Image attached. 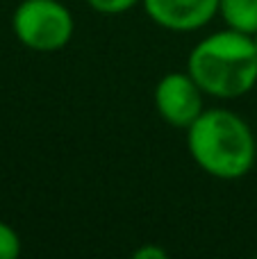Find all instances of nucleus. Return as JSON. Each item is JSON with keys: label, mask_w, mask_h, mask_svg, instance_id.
<instances>
[{"label": "nucleus", "mask_w": 257, "mask_h": 259, "mask_svg": "<svg viewBox=\"0 0 257 259\" xmlns=\"http://www.w3.org/2000/svg\"><path fill=\"white\" fill-rule=\"evenodd\" d=\"M253 41H255V48H257V32H255V34H253Z\"/></svg>", "instance_id": "10"}, {"label": "nucleus", "mask_w": 257, "mask_h": 259, "mask_svg": "<svg viewBox=\"0 0 257 259\" xmlns=\"http://www.w3.org/2000/svg\"><path fill=\"white\" fill-rule=\"evenodd\" d=\"M189 75L203 94L214 98H239L257 82V48L250 34L237 30L214 32L189 55Z\"/></svg>", "instance_id": "2"}, {"label": "nucleus", "mask_w": 257, "mask_h": 259, "mask_svg": "<svg viewBox=\"0 0 257 259\" xmlns=\"http://www.w3.org/2000/svg\"><path fill=\"white\" fill-rule=\"evenodd\" d=\"M87 3H89L91 9H96L100 14H123L141 0H87Z\"/></svg>", "instance_id": "8"}, {"label": "nucleus", "mask_w": 257, "mask_h": 259, "mask_svg": "<svg viewBox=\"0 0 257 259\" xmlns=\"http://www.w3.org/2000/svg\"><path fill=\"white\" fill-rule=\"evenodd\" d=\"M166 257V250L157 246H144L135 252V259H164Z\"/></svg>", "instance_id": "9"}, {"label": "nucleus", "mask_w": 257, "mask_h": 259, "mask_svg": "<svg viewBox=\"0 0 257 259\" xmlns=\"http://www.w3.org/2000/svg\"><path fill=\"white\" fill-rule=\"evenodd\" d=\"M159 116L176 127H187L203 114V89L187 73H166L155 87Z\"/></svg>", "instance_id": "4"}, {"label": "nucleus", "mask_w": 257, "mask_h": 259, "mask_svg": "<svg viewBox=\"0 0 257 259\" xmlns=\"http://www.w3.org/2000/svg\"><path fill=\"white\" fill-rule=\"evenodd\" d=\"M187 146L196 164L219 180L244 178L257 157L253 130L230 109L200 114L189 125Z\"/></svg>", "instance_id": "1"}, {"label": "nucleus", "mask_w": 257, "mask_h": 259, "mask_svg": "<svg viewBox=\"0 0 257 259\" xmlns=\"http://www.w3.org/2000/svg\"><path fill=\"white\" fill-rule=\"evenodd\" d=\"M73 14L59 0H23L14 12L18 41L36 53H55L71 41Z\"/></svg>", "instance_id": "3"}, {"label": "nucleus", "mask_w": 257, "mask_h": 259, "mask_svg": "<svg viewBox=\"0 0 257 259\" xmlns=\"http://www.w3.org/2000/svg\"><path fill=\"white\" fill-rule=\"evenodd\" d=\"M219 14L230 30L250 36L257 32V0H219Z\"/></svg>", "instance_id": "6"}, {"label": "nucleus", "mask_w": 257, "mask_h": 259, "mask_svg": "<svg viewBox=\"0 0 257 259\" xmlns=\"http://www.w3.org/2000/svg\"><path fill=\"white\" fill-rule=\"evenodd\" d=\"M21 252V239L7 223H0V259H14Z\"/></svg>", "instance_id": "7"}, {"label": "nucleus", "mask_w": 257, "mask_h": 259, "mask_svg": "<svg viewBox=\"0 0 257 259\" xmlns=\"http://www.w3.org/2000/svg\"><path fill=\"white\" fill-rule=\"evenodd\" d=\"M148 16L164 30L194 32L219 14V0H141Z\"/></svg>", "instance_id": "5"}]
</instances>
